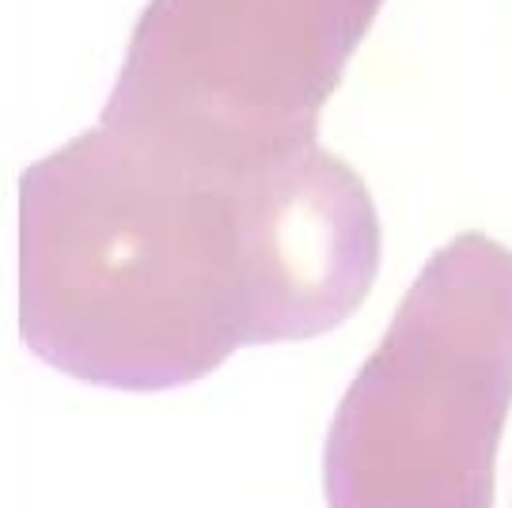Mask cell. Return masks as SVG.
Instances as JSON below:
<instances>
[{
    "instance_id": "7a4b0ae2",
    "label": "cell",
    "mask_w": 512,
    "mask_h": 508,
    "mask_svg": "<svg viewBox=\"0 0 512 508\" xmlns=\"http://www.w3.org/2000/svg\"><path fill=\"white\" fill-rule=\"evenodd\" d=\"M384 4L145 0L95 126L202 171L300 160Z\"/></svg>"
},
{
    "instance_id": "6da1fadb",
    "label": "cell",
    "mask_w": 512,
    "mask_h": 508,
    "mask_svg": "<svg viewBox=\"0 0 512 508\" xmlns=\"http://www.w3.org/2000/svg\"><path fill=\"white\" fill-rule=\"evenodd\" d=\"M19 194L35 342L99 380H183L243 338L327 330L376 270L372 198L327 148L213 175L92 126Z\"/></svg>"
}]
</instances>
